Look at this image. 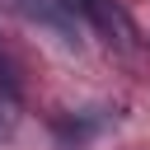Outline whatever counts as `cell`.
<instances>
[{"label": "cell", "instance_id": "1", "mask_svg": "<svg viewBox=\"0 0 150 150\" xmlns=\"http://www.w3.org/2000/svg\"><path fill=\"white\" fill-rule=\"evenodd\" d=\"M75 19H84L108 47H131V19L117 0H61Z\"/></svg>", "mask_w": 150, "mask_h": 150}, {"label": "cell", "instance_id": "2", "mask_svg": "<svg viewBox=\"0 0 150 150\" xmlns=\"http://www.w3.org/2000/svg\"><path fill=\"white\" fill-rule=\"evenodd\" d=\"M14 108H19V103L0 94V136H9V131H14Z\"/></svg>", "mask_w": 150, "mask_h": 150}, {"label": "cell", "instance_id": "3", "mask_svg": "<svg viewBox=\"0 0 150 150\" xmlns=\"http://www.w3.org/2000/svg\"><path fill=\"white\" fill-rule=\"evenodd\" d=\"M38 5H42V0H14V9H19V14L28 19V23H33V14H38Z\"/></svg>", "mask_w": 150, "mask_h": 150}]
</instances>
